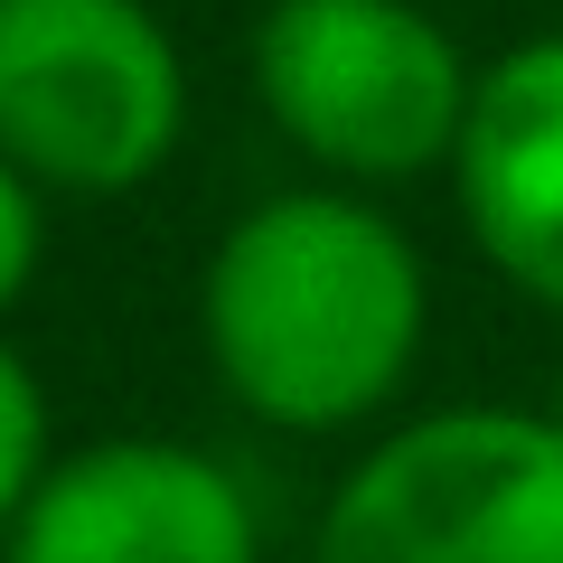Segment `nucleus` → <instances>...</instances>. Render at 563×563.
<instances>
[{
    "label": "nucleus",
    "instance_id": "nucleus-1",
    "mask_svg": "<svg viewBox=\"0 0 563 563\" xmlns=\"http://www.w3.org/2000/svg\"><path fill=\"white\" fill-rule=\"evenodd\" d=\"M432 339V263L376 188L301 179L254 198L198 273L217 395L282 442H339L404 404Z\"/></svg>",
    "mask_w": 563,
    "mask_h": 563
},
{
    "label": "nucleus",
    "instance_id": "nucleus-2",
    "mask_svg": "<svg viewBox=\"0 0 563 563\" xmlns=\"http://www.w3.org/2000/svg\"><path fill=\"white\" fill-rule=\"evenodd\" d=\"M310 563H563V413L432 404L329 479Z\"/></svg>",
    "mask_w": 563,
    "mask_h": 563
},
{
    "label": "nucleus",
    "instance_id": "nucleus-3",
    "mask_svg": "<svg viewBox=\"0 0 563 563\" xmlns=\"http://www.w3.org/2000/svg\"><path fill=\"white\" fill-rule=\"evenodd\" d=\"M244 66L282 151L376 198L451 169L479 76L422 0H273Z\"/></svg>",
    "mask_w": 563,
    "mask_h": 563
},
{
    "label": "nucleus",
    "instance_id": "nucleus-4",
    "mask_svg": "<svg viewBox=\"0 0 563 563\" xmlns=\"http://www.w3.org/2000/svg\"><path fill=\"white\" fill-rule=\"evenodd\" d=\"M188 141V57L151 0H0V161L47 198H132Z\"/></svg>",
    "mask_w": 563,
    "mask_h": 563
},
{
    "label": "nucleus",
    "instance_id": "nucleus-5",
    "mask_svg": "<svg viewBox=\"0 0 563 563\" xmlns=\"http://www.w3.org/2000/svg\"><path fill=\"white\" fill-rule=\"evenodd\" d=\"M0 563H263V507L207 442L103 432L38 470Z\"/></svg>",
    "mask_w": 563,
    "mask_h": 563
},
{
    "label": "nucleus",
    "instance_id": "nucleus-6",
    "mask_svg": "<svg viewBox=\"0 0 563 563\" xmlns=\"http://www.w3.org/2000/svg\"><path fill=\"white\" fill-rule=\"evenodd\" d=\"M442 179L479 263L526 310L563 320V29L498 47L470 76V113Z\"/></svg>",
    "mask_w": 563,
    "mask_h": 563
},
{
    "label": "nucleus",
    "instance_id": "nucleus-7",
    "mask_svg": "<svg viewBox=\"0 0 563 563\" xmlns=\"http://www.w3.org/2000/svg\"><path fill=\"white\" fill-rule=\"evenodd\" d=\"M57 461V422H47V385L38 366L20 357V347L0 339V536H10V517L29 507V488H38V470Z\"/></svg>",
    "mask_w": 563,
    "mask_h": 563
},
{
    "label": "nucleus",
    "instance_id": "nucleus-8",
    "mask_svg": "<svg viewBox=\"0 0 563 563\" xmlns=\"http://www.w3.org/2000/svg\"><path fill=\"white\" fill-rule=\"evenodd\" d=\"M47 273V188L20 161H0V320L38 291Z\"/></svg>",
    "mask_w": 563,
    "mask_h": 563
}]
</instances>
